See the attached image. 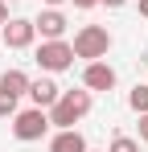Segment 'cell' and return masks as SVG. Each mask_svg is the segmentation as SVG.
I'll return each mask as SVG.
<instances>
[{"label":"cell","instance_id":"6da1fadb","mask_svg":"<svg viewBox=\"0 0 148 152\" xmlns=\"http://www.w3.org/2000/svg\"><path fill=\"white\" fill-rule=\"evenodd\" d=\"M86 111H91V91H62L58 103L49 107V124L62 132V127H74Z\"/></svg>","mask_w":148,"mask_h":152},{"label":"cell","instance_id":"7a4b0ae2","mask_svg":"<svg viewBox=\"0 0 148 152\" xmlns=\"http://www.w3.org/2000/svg\"><path fill=\"white\" fill-rule=\"evenodd\" d=\"M107 50H111V33L103 25H82L74 33V58L99 62V58H107Z\"/></svg>","mask_w":148,"mask_h":152},{"label":"cell","instance_id":"3957f363","mask_svg":"<svg viewBox=\"0 0 148 152\" xmlns=\"http://www.w3.org/2000/svg\"><path fill=\"white\" fill-rule=\"evenodd\" d=\"M45 132H49V111L45 107H29V111H17V115H12V136L25 140V144L41 140Z\"/></svg>","mask_w":148,"mask_h":152},{"label":"cell","instance_id":"277c9868","mask_svg":"<svg viewBox=\"0 0 148 152\" xmlns=\"http://www.w3.org/2000/svg\"><path fill=\"white\" fill-rule=\"evenodd\" d=\"M37 66H41L45 74L70 70L74 66V45H66L62 37H58V41H41V45H37Z\"/></svg>","mask_w":148,"mask_h":152},{"label":"cell","instance_id":"5b68a950","mask_svg":"<svg viewBox=\"0 0 148 152\" xmlns=\"http://www.w3.org/2000/svg\"><path fill=\"white\" fill-rule=\"evenodd\" d=\"M33 37H37V25L25 21V17H12L8 25H0V41H4L8 50H29Z\"/></svg>","mask_w":148,"mask_h":152},{"label":"cell","instance_id":"8992f818","mask_svg":"<svg viewBox=\"0 0 148 152\" xmlns=\"http://www.w3.org/2000/svg\"><path fill=\"white\" fill-rule=\"evenodd\" d=\"M82 86H86V91H111V86H115V70H111L103 58H99V62H86Z\"/></svg>","mask_w":148,"mask_h":152},{"label":"cell","instance_id":"52a82bcc","mask_svg":"<svg viewBox=\"0 0 148 152\" xmlns=\"http://www.w3.org/2000/svg\"><path fill=\"white\" fill-rule=\"evenodd\" d=\"M37 33H41V41H58V37H66V29H70V21H66V12H58V8H45L37 21Z\"/></svg>","mask_w":148,"mask_h":152},{"label":"cell","instance_id":"ba28073f","mask_svg":"<svg viewBox=\"0 0 148 152\" xmlns=\"http://www.w3.org/2000/svg\"><path fill=\"white\" fill-rule=\"evenodd\" d=\"M58 95H62V86H58L53 78H33V82H29V99H33V107H53Z\"/></svg>","mask_w":148,"mask_h":152},{"label":"cell","instance_id":"9c48e42d","mask_svg":"<svg viewBox=\"0 0 148 152\" xmlns=\"http://www.w3.org/2000/svg\"><path fill=\"white\" fill-rule=\"evenodd\" d=\"M49 152H86V140H82V132L62 127V132L49 140Z\"/></svg>","mask_w":148,"mask_h":152},{"label":"cell","instance_id":"30bf717a","mask_svg":"<svg viewBox=\"0 0 148 152\" xmlns=\"http://www.w3.org/2000/svg\"><path fill=\"white\" fill-rule=\"evenodd\" d=\"M29 82H33V78L25 74V70H4L0 91H8V95H17V99H21V95H29Z\"/></svg>","mask_w":148,"mask_h":152},{"label":"cell","instance_id":"8fae6325","mask_svg":"<svg viewBox=\"0 0 148 152\" xmlns=\"http://www.w3.org/2000/svg\"><path fill=\"white\" fill-rule=\"evenodd\" d=\"M127 107H132L136 115H148V86H132V95H127Z\"/></svg>","mask_w":148,"mask_h":152},{"label":"cell","instance_id":"7c38bea8","mask_svg":"<svg viewBox=\"0 0 148 152\" xmlns=\"http://www.w3.org/2000/svg\"><path fill=\"white\" fill-rule=\"evenodd\" d=\"M12 115H17V95L0 91V119H12Z\"/></svg>","mask_w":148,"mask_h":152},{"label":"cell","instance_id":"4fadbf2b","mask_svg":"<svg viewBox=\"0 0 148 152\" xmlns=\"http://www.w3.org/2000/svg\"><path fill=\"white\" fill-rule=\"evenodd\" d=\"M107 152H140V144H136L132 136H115V140H111V148H107Z\"/></svg>","mask_w":148,"mask_h":152},{"label":"cell","instance_id":"5bb4252c","mask_svg":"<svg viewBox=\"0 0 148 152\" xmlns=\"http://www.w3.org/2000/svg\"><path fill=\"white\" fill-rule=\"evenodd\" d=\"M140 140L148 144V115H140Z\"/></svg>","mask_w":148,"mask_h":152},{"label":"cell","instance_id":"9a60e30c","mask_svg":"<svg viewBox=\"0 0 148 152\" xmlns=\"http://www.w3.org/2000/svg\"><path fill=\"white\" fill-rule=\"evenodd\" d=\"M8 21H12V17H8V4L0 0V25H8Z\"/></svg>","mask_w":148,"mask_h":152},{"label":"cell","instance_id":"2e32d148","mask_svg":"<svg viewBox=\"0 0 148 152\" xmlns=\"http://www.w3.org/2000/svg\"><path fill=\"white\" fill-rule=\"evenodd\" d=\"M99 0H74V8H95Z\"/></svg>","mask_w":148,"mask_h":152},{"label":"cell","instance_id":"e0dca14e","mask_svg":"<svg viewBox=\"0 0 148 152\" xmlns=\"http://www.w3.org/2000/svg\"><path fill=\"white\" fill-rule=\"evenodd\" d=\"M99 4H107V8H123L127 0H99Z\"/></svg>","mask_w":148,"mask_h":152},{"label":"cell","instance_id":"ac0fdd59","mask_svg":"<svg viewBox=\"0 0 148 152\" xmlns=\"http://www.w3.org/2000/svg\"><path fill=\"white\" fill-rule=\"evenodd\" d=\"M140 17H148V0H140Z\"/></svg>","mask_w":148,"mask_h":152},{"label":"cell","instance_id":"d6986e66","mask_svg":"<svg viewBox=\"0 0 148 152\" xmlns=\"http://www.w3.org/2000/svg\"><path fill=\"white\" fill-rule=\"evenodd\" d=\"M45 4H49V8H58V4H66V0H45Z\"/></svg>","mask_w":148,"mask_h":152},{"label":"cell","instance_id":"ffe728a7","mask_svg":"<svg viewBox=\"0 0 148 152\" xmlns=\"http://www.w3.org/2000/svg\"><path fill=\"white\" fill-rule=\"evenodd\" d=\"M86 152H91V148H86Z\"/></svg>","mask_w":148,"mask_h":152}]
</instances>
